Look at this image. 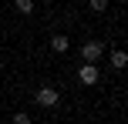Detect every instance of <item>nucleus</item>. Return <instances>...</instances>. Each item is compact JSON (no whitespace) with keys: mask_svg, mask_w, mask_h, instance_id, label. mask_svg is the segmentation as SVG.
Returning <instances> with one entry per match:
<instances>
[{"mask_svg":"<svg viewBox=\"0 0 128 124\" xmlns=\"http://www.w3.org/2000/svg\"><path fill=\"white\" fill-rule=\"evenodd\" d=\"M81 57H84V64H98V60L104 57V44H98V40L81 44Z\"/></svg>","mask_w":128,"mask_h":124,"instance_id":"nucleus-1","label":"nucleus"},{"mask_svg":"<svg viewBox=\"0 0 128 124\" xmlns=\"http://www.w3.org/2000/svg\"><path fill=\"white\" fill-rule=\"evenodd\" d=\"M58 101H61L58 87H40V91H37V104L40 107H58Z\"/></svg>","mask_w":128,"mask_h":124,"instance_id":"nucleus-2","label":"nucleus"},{"mask_svg":"<svg viewBox=\"0 0 128 124\" xmlns=\"http://www.w3.org/2000/svg\"><path fill=\"white\" fill-rule=\"evenodd\" d=\"M78 81H81L84 87L98 84V67H94V64H81V71H78Z\"/></svg>","mask_w":128,"mask_h":124,"instance_id":"nucleus-3","label":"nucleus"},{"mask_svg":"<svg viewBox=\"0 0 128 124\" xmlns=\"http://www.w3.org/2000/svg\"><path fill=\"white\" fill-rule=\"evenodd\" d=\"M68 47H71V40L64 37V34H54V37H51V50H54V54H64Z\"/></svg>","mask_w":128,"mask_h":124,"instance_id":"nucleus-4","label":"nucleus"},{"mask_svg":"<svg viewBox=\"0 0 128 124\" xmlns=\"http://www.w3.org/2000/svg\"><path fill=\"white\" fill-rule=\"evenodd\" d=\"M125 64H128V54H125V50H111V67H115V71H122Z\"/></svg>","mask_w":128,"mask_h":124,"instance_id":"nucleus-5","label":"nucleus"},{"mask_svg":"<svg viewBox=\"0 0 128 124\" xmlns=\"http://www.w3.org/2000/svg\"><path fill=\"white\" fill-rule=\"evenodd\" d=\"M88 7L94 13H104V10H108V0H88Z\"/></svg>","mask_w":128,"mask_h":124,"instance_id":"nucleus-6","label":"nucleus"},{"mask_svg":"<svg viewBox=\"0 0 128 124\" xmlns=\"http://www.w3.org/2000/svg\"><path fill=\"white\" fill-rule=\"evenodd\" d=\"M14 7H17L20 13H30L34 10V0H14Z\"/></svg>","mask_w":128,"mask_h":124,"instance_id":"nucleus-7","label":"nucleus"},{"mask_svg":"<svg viewBox=\"0 0 128 124\" xmlns=\"http://www.w3.org/2000/svg\"><path fill=\"white\" fill-rule=\"evenodd\" d=\"M14 124H30V114H24V111H17V114H14Z\"/></svg>","mask_w":128,"mask_h":124,"instance_id":"nucleus-8","label":"nucleus"}]
</instances>
